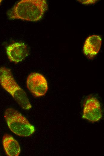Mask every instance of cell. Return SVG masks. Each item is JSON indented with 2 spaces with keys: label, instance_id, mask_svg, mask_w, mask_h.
I'll return each instance as SVG.
<instances>
[{
  "label": "cell",
  "instance_id": "10",
  "mask_svg": "<svg viewBox=\"0 0 104 156\" xmlns=\"http://www.w3.org/2000/svg\"><path fill=\"white\" fill-rule=\"evenodd\" d=\"M1 0H0V3H1Z\"/></svg>",
  "mask_w": 104,
  "mask_h": 156
},
{
  "label": "cell",
  "instance_id": "5",
  "mask_svg": "<svg viewBox=\"0 0 104 156\" xmlns=\"http://www.w3.org/2000/svg\"><path fill=\"white\" fill-rule=\"evenodd\" d=\"M102 116V112L99 100L94 97L88 98L84 104L82 118L94 122L100 120Z\"/></svg>",
  "mask_w": 104,
  "mask_h": 156
},
{
  "label": "cell",
  "instance_id": "9",
  "mask_svg": "<svg viewBox=\"0 0 104 156\" xmlns=\"http://www.w3.org/2000/svg\"><path fill=\"white\" fill-rule=\"evenodd\" d=\"M81 1V2L83 3V4H90L89 3L90 2H91V3H93L95 1H93V0H92V1H91V0H90V1Z\"/></svg>",
  "mask_w": 104,
  "mask_h": 156
},
{
  "label": "cell",
  "instance_id": "1",
  "mask_svg": "<svg viewBox=\"0 0 104 156\" xmlns=\"http://www.w3.org/2000/svg\"><path fill=\"white\" fill-rule=\"evenodd\" d=\"M48 8L45 0H22L7 13L10 19L37 21L43 17Z\"/></svg>",
  "mask_w": 104,
  "mask_h": 156
},
{
  "label": "cell",
  "instance_id": "7",
  "mask_svg": "<svg viewBox=\"0 0 104 156\" xmlns=\"http://www.w3.org/2000/svg\"><path fill=\"white\" fill-rule=\"evenodd\" d=\"M102 40L98 35H92L86 39L83 48L84 55L90 59H92L99 52L102 44Z\"/></svg>",
  "mask_w": 104,
  "mask_h": 156
},
{
  "label": "cell",
  "instance_id": "6",
  "mask_svg": "<svg viewBox=\"0 0 104 156\" xmlns=\"http://www.w3.org/2000/svg\"><path fill=\"white\" fill-rule=\"evenodd\" d=\"M6 52L10 61L17 63L28 56L29 50L27 46L22 42H15L6 48Z\"/></svg>",
  "mask_w": 104,
  "mask_h": 156
},
{
  "label": "cell",
  "instance_id": "4",
  "mask_svg": "<svg viewBox=\"0 0 104 156\" xmlns=\"http://www.w3.org/2000/svg\"><path fill=\"white\" fill-rule=\"evenodd\" d=\"M26 85L29 91L36 97L45 95L48 89L45 78L42 74L36 72L32 73L28 76Z\"/></svg>",
  "mask_w": 104,
  "mask_h": 156
},
{
  "label": "cell",
  "instance_id": "8",
  "mask_svg": "<svg viewBox=\"0 0 104 156\" xmlns=\"http://www.w3.org/2000/svg\"><path fill=\"white\" fill-rule=\"evenodd\" d=\"M2 144L6 154L9 156H19L21 152L20 145L11 135L5 134L2 138Z\"/></svg>",
  "mask_w": 104,
  "mask_h": 156
},
{
  "label": "cell",
  "instance_id": "3",
  "mask_svg": "<svg viewBox=\"0 0 104 156\" xmlns=\"http://www.w3.org/2000/svg\"><path fill=\"white\" fill-rule=\"evenodd\" d=\"M4 117L10 130L18 136H28L35 131L34 127L25 117L14 109H7L4 112Z\"/></svg>",
  "mask_w": 104,
  "mask_h": 156
},
{
  "label": "cell",
  "instance_id": "2",
  "mask_svg": "<svg viewBox=\"0 0 104 156\" xmlns=\"http://www.w3.org/2000/svg\"><path fill=\"white\" fill-rule=\"evenodd\" d=\"M0 84L22 109L29 110L31 108L26 93L18 84L10 69L0 67Z\"/></svg>",
  "mask_w": 104,
  "mask_h": 156
}]
</instances>
